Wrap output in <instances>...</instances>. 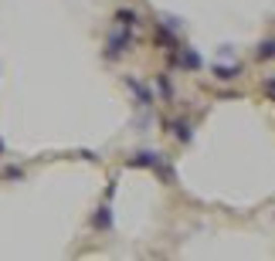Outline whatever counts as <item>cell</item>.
Instances as JSON below:
<instances>
[{"mask_svg": "<svg viewBox=\"0 0 275 261\" xmlns=\"http://www.w3.org/2000/svg\"><path fill=\"white\" fill-rule=\"evenodd\" d=\"M133 166H153V170H160L163 177H167V163H163V153H149V149H143V153H136L133 156Z\"/></svg>", "mask_w": 275, "mask_h": 261, "instance_id": "cell-1", "label": "cell"}, {"mask_svg": "<svg viewBox=\"0 0 275 261\" xmlns=\"http://www.w3.org/2000/svg\"><path fill=\"white\" fill-rule=\"evenodd\" d=\"M129 41H133V37H129V31H126V34H123V31H119V34H112V41H109V58L129 51Z\"/></svg>", "mask_w": 275, "mask_h": 261, "instance_id": "cell-2", "label": "cell"}, {"mask_svg": "<svg viewBox=\"0 0 275 261\" xmlns=\"http://www.w3.org/2000/svg\"><path fill=\"white\" fill-rule=\"evenodd\" d=\"M218 78L221 81H231V78H238V71H241V65H218Z\"/></svg>", "mask_w": 275, "mask_h": 261, "instance_id": "cell-3", "label": "cell"}, {"mask_svg": "<svg viewBox=\"0 0 275 261\" xmlns=\"http://www.w3.org/2000/svg\"><path fill=\"white\" fill-rule=\"evenodd\" d=\"M115 24H119V27H133V24H136V11H119L115 14Z\"/></svg>", "mask_w": 275, "mask_h": 261, "instance_id": "cell-4", "label": "cell"}, {"mask_svg": "<svg viewBox=\"0 0 275 261\" xmlns=\"http://www.w3.org/2000/svg\"><path fill=\"white\" fill-rule=\"evenodd\" d=\"M173 136L180 139V143H190V125L187 122H173Z\"/></svg>", "mask_w": 275, "mask_h": 261, "instance_id": "cell-5", "label": "cell"}, {"mask_svg": "<svg viewBox=\"0 0 275 261\" xmlns=\"http://www.w3.org/2000/svg\"><path fill=\"white\" fill-rule=\"evenodd\" d=\"M95 227H112V217H109V207H99V214H95Z\"/></svg>", "mask_w": 275, "mask_h": 261, "instance_id": "cell-6", "label": "cell"}, {"mask_svg": "<svg viewBox=\"0 0 275 261\" xmlns=\"http://www.w3.org/2000/svg\"><path fill=\"white\" fill-rule=\"evenodd\" d=\"M180 65H187V68H201V58L194 55V51H183V58H177Z\"/></svg>", "mask_w": 275, "mask_h": 261, "instance_id": "cell-7", "label": "cell"}, {"mask_svg": "<svg viewBox=\"0 0 275 261\" xmlns=\"http://www.w3.org/2000/svg\"><path fill=\"white\" fill-rule=\"evenodd\" d=\"M258 58H275V41H262L258 45Z\"/></svg>", "mask_w": 275, "mask_h": 261, "instance_id": "cell-8", "label": "cell"}]
</instances>
